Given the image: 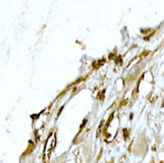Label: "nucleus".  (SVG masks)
Returning <instances> with one entry per match:
<instances>
[{
    "mask_svg": "<svg viewBox=\"0 0 164 163\" xmlns=\"http://www.w3.org/2000/svg\"><path fill=\"white\" fill-rule=\"evenodd\" d=\"M124 136H125V138L126 139H128V130L127 129H124Z\"/></svg>",
    "mask_w": 164,
    "mask_h": 163,
    "instance_id": "nucleus-2",
    "label": "nucleus"
},
{
    "mask_svg": "<svg viewBox=\"0 0 164 163\" xmlns=\"http://www.w3.org/2000/svg\"><path fill=\"white\" fill-rule=\"evenodd\" d=\"M160 163H164V161H161Z\"/></svg>",
    "mask_w": 164,
    "mask_h": 163,
    "instance_id": "nucleus-3",
    "label": "nucleus"
},
{
    "mask_svg": "<svg viewBox=\"0 0 164 163\" xmlns=\"http://www.w3.org/2000/svg\"><path fill=\"white\" fill-rule=\"evenodd\" d=\"M56 143V138L55 135V134H52L50 135L47 139V143H46V147L45 151H44V163H47L48 161L49 158L51 156V153L53 152V150L55 149V146Z\"/></svg>",
    "mask_w": 164,
    "mask_h": 163,
    "instance_id": "nucleus-1",
    "label": "nucleus"
}]
</instances>
